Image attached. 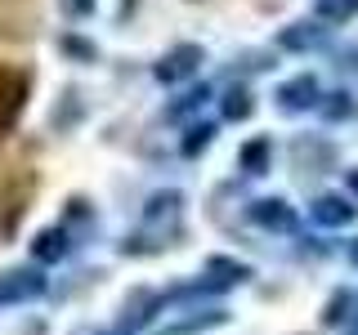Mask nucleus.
Returning a JSON list of instances; mask_svg holds the SVG:
<instances>
[{
	"mask_svg": "<svg viewBox=\"0 0 358 335\" xmlns=\"http://www.w3.org/2000/svg\"><path fill=\"white\" fill-rule=\"evenodd\" d=\"M179 219H184V197L179 193H157L143 210V228L152 232V251L171 246V237L179 232Z\"/></svg>",
	"mask_w": 358,
	"mask_h": 335,
	"instance_id": "obj_2",
	"label": "nucleus"
},
{
	"mask_svg": "<svg viewBox=\"0 0 358 335\" xmlns=\"http://www.w3.org/2000/svg\"><path fill=\"white\" fill-rule=\"evenodd\" d=\"M350 304H354L350 290H336V295L327 299V308H322V322H327V327H341V322L350 318Z\"/></svg>",
	"mask_w": 358,
	"mask_h": 335,
	"instance_id": "obj_18",
	"label": "nucleus"
},
{
	"mask_svg": "<svg viewBox=\"0 0 358 335\" xmlns=\"http://www.w3.org/2000/svg\"><path fill=\"white\" fill-rule=\"evenodd\" d=\"M251 219L260 223V228H273V232H296V210H291L282 197L251 201Z\"/></svg>",
	"mask_w": 358,
	"mask_h": 335,
	"instance_id": "obj_6",
	"label": "nucleus"
},
{
	"mask_svg": "<svg viewBox=\"0 0 358 335\" xmlns=\"http://www.w3.org/2000/svg\"><path fill=\"white\" fill-rule=\"evenodd\" d=\"M358 14V0H318V22H350Z\"/></svg>",
	"mask_w": 358,
	"mask_h": 335,
	"instance_id": "obj_17",
	"label": "nucleus"
},
{
	"mask_svg": "<svg viewBox=\"0 0 358 335\" xmlns=\"http://www.w3.org/2000/svg\"><path fill=\"white\" fill-rule=\"evenodd\" d=\"M229 318V313L220 308H201L197 318H184V322H171V327H162L157 335H193V331H206V327H220V322Z\"/></svg>",
	"mask_w": 358,
	"mask_h": 335,
	"instance_id": "obj_14",
	"label": "nucleus"
},
{
	"mask_svg": "<svg viewBox=\"0 0 358 335\" xmlns=\"http://www.w3.org/2000/svg\"><path fill=\"white\" fill-rule=\"evenodd\" d=\"M309 215H313V223H322V228H345V223H354V206L336 193H322V197H313Z\"/></svg>",
	"mask_w": 358,
	"mask_h": 335,
	"instance_id": "obj_8",
	"label": "nucleus"
},
{
	"mask_svg": "<svg viewBox=\"0 0 358 335\" xmlns=\"http://www.w3.org/2000/svg\"><path fill=\"white\" fill-rule=\"evenodd\" d=\"M220 107H224V121H246L251 117V89L246 85H233V89H224V98H220Z\"/></svg>",
	"mask_w": 358,
	"mask_h": 335,
	"instance_id": "obj_15",
	"label": "nucleus"
},
{
	"mask_svg": "<svg viewBox=\"0 0 358 335\" xmlns=\"http://www.w3.org/2000/svg\"><path fill=\"white\" fill-rule=\"evenodd\" d=\"M278 45L282 50H322L327 45V27L322 22H291V27H282Z\"/></svg>",
	"mask_w": 358,
	"mask_h": 335,
	"instance_id": "obj_10",
	"label": "nucleus"
},
{
	"mask_svg": "<svg viewBox=\"0 0 358 335\" xmlns=\"http://www.w3.org/2000/svg\"><path fill=\"white\" fill-rule=\"evenodd\" d=\"M350 193H358V165L350 170Z\"/></svg>",
	"mask_w": 358,
	"mask_h": 335,
	"instance_id": "obj_23",
	"label": "nucleus"
},
{
	"mask_svg": "<svg viewBox=\"0 0 358 335\" xmlns=\"http://www.w3.org/2000/svg\"><path fill=\"white\" fill-rule=\"evenodd\" d=\"M350 264L358 268V237H354V246H350Z\"/></svg>",
	"mask_w": 358,
	"mask_h": 335,
	"instance_id": "obj_24",
	"label": "nucleus"
},
{
	"mask_svg": "<svg viewBox=\"0 0 358 335\" xmlns=\"http://www.w3.org/2000/svg\"><path fill=\"white\" fill-rule=\"evenodd\" d=\"M268 156H273V143H268L264 134H260V139L242 143V156H238V161H242V170H246V174H264V170H268Z\"/></svg>",
	"mask_w": 358,
	"mask_h": 335,
	"instance_id": "obj_13",
	"label": "nucleus"
},
{
	"mask_svg": "<svg viewBox=\"0 0 358 335\" xmlns=\"http://www.w3.org/2000/svg\"><path fill=\"white\" fill-rule=\"evenodd\" d=\"M206 273L215 277V282H224V286H238V282H246V277H251V268L238 264V260H210Z\"/></svg>",
	"mask_w": 358,
	"mask_h": 335,
	"instance_id": "obj_16",
	"label": "nucleus"
},
{
	"mask_svg": "<svg viewBox=\"0 0 358 335\" xmlns=\"http://www.w3.org/2000/svg\"><path fill=\"white\" fill-rule=\"evenodd\" d=\"M350 335H358V327H354V331H350Z\"/></svg>",
	"mask_w": 358,
	"mask_h": 335,
	"instance_id": "obj_25",
	"label": "nucleus"
},
{
	"mask_svg": "<svg viewBox=\"0 0 358 335\" xmlns=\"http://www.w3.org/2000/svg\"><path fill=\"white\" fill-rule=\"evenodd\" d=\"M318 98H322V89H318V81H313L309 72L278 85V107L282 112H309V107H318Z\"/></svg>",
	"mask_w": 358,
	"mask_h": 335,
	"instance_id": "obj_5",
	"label": "nucleus"
},
{
	"mask_svg": "<svg viewBox=\"0 0 358 335\" xmlns=\"http://www.w3.org/2000/svg\"><path fill=\"white\" fill-rule=\"evenodd\" d=\"M201 59H206V54H201V45H175V50L152 67V76L162 85H179V81H188V76L201 67Z\"/></svg>",
	"mask_w": 358,
	"mask_h": 335,
	"instance_id": "obj_4",
	"label": "nucleus"
},
{
	"mask_svg": "<svg viewBox=\"0 0 358 335\" xmlns=\"http://www.w3.org/2000/svg\"><path fill=\"white\" fill-rule=\"evenodd\" d=\"M157 304H162V299H157L152 290H130L126 308H121V313H126V318L117 322V335H134V331L143 327V322L152 318V308H157Z\"/></svg>",
	"mask_w": 358,
	"mask_h": 335,
	"instance_id": "obj_9",
	"label": "nucleus"
},
{
	"mask_svg": "<svg viewBox=\"0 0 358 335\" xmlns=\"http://www.w3.org/2000/svg\"><path fill=\"white\" fill-rule=\"evenodd\" d=\"M36 295H45V277L31 273V268L0 277V304H18V299H36Z\"/></svg>",
	"mask_w": 358,
	"mask_h": 335,
	"instance_id": "obj_7",
	"label": "nucleus"
},
{
	"mask_svg": "<svg viewBox=\"0 0 358 335\" xmlns=\"http://www.w3.org/2000/svg\"><path fill=\"white\" fill-rule=\"evenodd\" d=\"M331 148H327V143H313V139H300L296 143V161H300V170H305V174H322V170H327V165H331Z\"/></svg>",
	"mask_w": 358,
	"mask_h": 335,
	"instance_id": "obj_12",
	"label": "nucleus"
},
{
	"mask_svg": "<svg viewBox=\"0 0 358 335\" xmlns=\"http://www.w3.org/2000/svg\"><path fill=\"white\" fill-rule=\"evenodd\" d=\"M210 139H215V126H193V130L184 134V156H197Z\"/></svg>",
	"mask_w": 358,
	"mask_h": 335,
	"instance_id": "obj_20",
	"label": "nucleus"
},
{
	"mask_svg": "<svg viewBox=\"0 0 358 335\" xmlns=\"http://www.w3.org/2000/svg\"><path fill=\"white\" fill-rule=\"evenodd\" d=\"M322 117H327V121H345V117H354V98L345 94V89H341V94H327V103H322Z\"/></svg>",
	"mask_w": 358,
	"mask_h": 335,
	"instance_id": "obj_19",
	"label": "nucleus"
},
{
	"mask_svg": "<svg viewBox=\"0 0 358 335\" xmlns=\"http://www.w3.org/2000/svg\"><path fill=\"white\" fill-rule=\"evenodd\" d=\"M63 50H67V54H76V59H94V45L81 40V36H67V40H63Z\"/></svg>",
	"mask_w": 358,
	"mask_h": 335,
	"instance_id": "obj_21",
	"label": "nucleus"
},
{
	"mask_svg": "<svg viewBox=\"0 0 358 335\" xmlns=\"http://www.w3.org/2000/svg\"><path fill=\"white\" fill-rule=\"evenodd\" d=\"M36 188H41V179L31 165H9L5 170V179H0V237L5 241L22 228L31 201H36Z\"/></svg>",
	"mask_w": 358,
	"mask_h": 335,
	"instance_id": "obj_1",
	"label": "nucleus"
},
{
	"mask_svg": "<svg viewBox=\"0 0 358 335\" xmlns=\"http://www.w3.org/2000/svg\"><path fill=\"white\" fill-rule=\"evenodd\" d=\"M67 251H72V241H67V228H45L41 237L31 241V255H36L41 264H59Z\"/></svg>",
	"mask_w": 358,
	"mask_h": 335,
	"instance_id": "obj_11",
	"label": "nucleus"
},
{
	"mask_svg": "<svg viewBox=\"0 0 358 335\" xmlns=\"http://www.w3.org/2000/svg\"><path fill=\"white\" fill-rule=\"evenodd\" d=\"M63 5H67V14H94V0H63Z\"/></svg>",
	"mask_w": 358,
	"mask_h": 335,
	"instance_id": "obj_22",
	"label": "nucleus"
},
{
	"mask_svg": "<svg viewBox=\"0 0 358 335\" xmlns=\"http://www.w3.org/2000/svg\"><path fill=\"white\" fill-rule=\"evenodd\" d=\"M27 72L22 67H9V63H0V143H5V134L18 126V117H22V107H27Z\"/></svg>",
	"mask_w": 358,
	"mask_h": 335,
	"instance_id": "obj_3",
	"label": "nucleus"
}]
</instances>
